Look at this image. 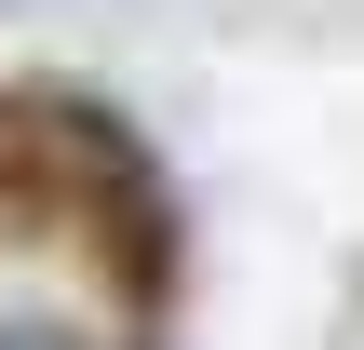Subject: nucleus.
I'll return each mask as SVG.
<instances>
[{"mask_svg":"<svg viewBox=\"0 0 364 350\" xmlns=\"http://www.w3.org/2000/svg\"><path fill=\"white\" fill-rule=\"evenodd\" d=\"M0 350H81L68 324H0Z\"/></svg>","mask_w":364,"mask_h":350,"instance_id":"nucleus-1","label":"nucleus"}]
</instances>
